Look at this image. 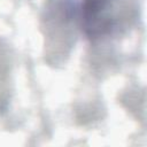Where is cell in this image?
I'll use <instances>...</instances> for the list:
<instances>
[{"label":"cell","mask_w":147,"mask_h":147,"mask_svg":"<svg viewBox=\"0 0 147 147\" xmlns=\"http://www.w3.org/2000/svg\"><path fill=\"white\" fill-rule=\"evenodd\" d=\"M110 7L111 0H82L80 26L88 38L96 39L110 32L113 28Z\"/></svg>","instance_id":"obj_1"}]
</instances>
